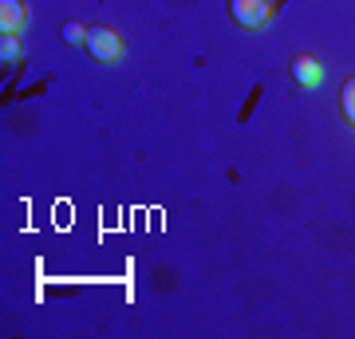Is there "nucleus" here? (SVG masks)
Returning <instances> with one entry per match:
<instances>
[{
    "label": "nucleus",
    "instance_id": "2",
    "mask_svg": "<svg viewBox=\"0 0 355 339\" xmlns=\"http://www.w3.org/2000/svg\"><path fill=\"white\" fill-rule=\"evenodd\" d=\"M87 51L99 63H119L123 60V36L107 24H95V28H87Z\"/></svg>",
    "mask_w": 355,
    "mask_h": 339
},
{
    "label": "nucleus",
    "instance_id": "4",
    "mask_svg": "<svg viewBox=\"0 0 355 339\" xmlns=\"http://www.w3.org/2000/svg\"><path fill=\"white\" fill-rule=\"evenodd\" d=\"M24 20H28V12L20 0H0V32H20Z\"/></svg>",
    "mask_w": 355,
    "mask_h": 339
},
{
    "label": "nucleus",
    "instance_id": "1",
    "mask_svg": "<svg viewBox=\"0 0 355 339\" xmlns=\"http://www.w3.org/2000/svg\"><path fill=\"white\" fill-rule=\"evenodd\" d=\"M229 16L245 32H261L272 20V0H229Z\"/></svg>",
    "mask_w": 355,
    "mask_h": 339
},
{
    "label": "nucleus",
    "instance_id": "7",
    "mask_svg": "<svg viewBox=\"0 0 355 339\" xmlns=\"http://www.w3.org/2000/svg\"><path fill=\"white\" fill-rule=\"evenodd\" d=\"M60 36H64L67 44H87V28L71 20V24H64V32H60Z\"/></svg>",
    "mask_w": 355,
    "mask_h": 339
},
{
    "label": "nucleus",
    "instance_id": "6",
    "mask_svg": "<svg viewBox=\"0 0 355 339\" xmlns=\"http://www.w3.org/2000/svg\"><path fill=\"white\" fill-rule=\"evenodd\" d=\"M340 107H343V119L355 126V79H343V87H340Z\"/></svg>",
    "mask_w": 355,
    "mask_h": 339
},
{
    "label": "nucleus",
    "instance_id": "5",
    "mask_svg": "<svg viewBox=\"0 0 355 339\" xmlns=\"http://www.w3.org/2000/svg\"><path fill=\"white\" fill-rule=\"evenodd\" d=\"M20 55H24V51H20L16 32H4V36H0V60L4 63H20Z\"/></svg>",
    "mask_w": 355,
    "mask_h": 339
},
{
    "label": "nucleus",
    "instance_id": "3",
    "mask_svg": "<svg viewBox=\"0 0 355 339\" xmlns=\"http://www.w3.org/2000/svg\"><path fill=\"white\" fill-rule=\"evenodd\" d=\"M288 76H292V83H300V87L312 91V87L324 83V63H320L316 55H292Z\"/></svg>",
    "mask_w": 355,
    "mask_h": 339
}]
</instances>
